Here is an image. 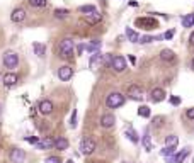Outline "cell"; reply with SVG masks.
<instances>
[{"instance_id": "44", "label": "cell", "mask_w": 194, "mask_h": 163, "mask_svg": "<svg viewBox=\"0 0 194 163\" xmlns=\"http://www.w3.org/2000/svg\"><path fill=\"white\" fill-rule=\"evenodd\" d=\"M191 66H192V70H194V58H192V61H191Z\"/></svg>"}, {"instance_id": "5", "label": "cell", "mask_w": 194, "mask_h": 163, "mask_svg": "<svg viewBox=\"0 0 194 163\" xmlns=\"http://www.w3.org/2000/svg\"><path fill=\"white\" fill-rule=\"evenodd\" d=\"M111 68H113L116 73H123L126 70V58L125 56H121V54L114 56L113 61H111Z\"/></svg>"}, {"instance_id": "8", "label": "cell", "mask_w": 194, "mask_h": 163, "mask_svg": "<svg viewBox=\"0 0 194 163\" xmlns=\"http://www.w3.org/2000/svg\"><path fill=\"white\" fill-rule=\"evenodd\" d=\"M72 76H73V68L70 65H63L58 68V78L61 80V82H68Z\"/></svg>"}, {"instance_id": "1", "label": "cell", "mask_w": 194, "mask_h": 163, "mask_svg": "<svg viewBox=\"0 0 194 163\" xmlns=\"http://www.w3.org/2000/svg\"><path fill=\"white\" fill-rule=\"evenodd\" d=\"M125 102H126V97L123 94H119V92H111L106 99V105L109 109H117L125 104Z\"/></svg>"}, {"instance_id": "18", "label": "cell", "mask_w": 194, "mask_h": 163, "mask_svg": "<svg viewBox=\"0 0 194 163\" xmlns=\"http://www.w3.org/2000/svg\"><path fill=\"white\" fill-rule=\"evenodd\" d=\"M70 143L66 138H63V136H60V138L55 139V148L58 149V151H65V149H68Z\"/></svg>"}, {"instance_id": "26", "label": "cell", "mask_w": 194, "mask_h": 163, "mask_svg": "<svg viewBox=\"0 0 194 163\" xmlns=\"http://www.w3.org/2000/svg\"><path fill=\"white\" fill-rule=\"evenodd\" d=\"M194 25V14H187L182 17V27H192Z\"/></svg>"}, {"instance_id": "11", "label": "cell", "mask_w": 194, "mask_h": 163, "mask_svg": "<svg viewBox=\"0 0 194 163\" xmlns=\"http://www.w3.org/2000/svg\"><path fill=\"white\" fill-rule=\"evenodd\" d=\"M38 109H39V112L44 114V116H48V114L53 112V102L48 100V99H43V100L39 102V105H38Z\"/></svg>"}, {"instance_id": "27", "label": "cell", "mask_w": 194, "mask_h": 163, "mask_svg": "<svg viewBox=\"0 0 194 163\" xmlns=\"http://www.w3.org/2000/svg\"><path fill=\"white\" fill-rule=\"evenodd\" d=\"M78 12H80V14L89 15V14H94V12H97V9H95L94 5H82V7H78Z\"/></svg>"}, {"instance_id": "37", "label": "cell", "mask_w": 194, "mask_h": 163, "mask_svg": "<svg viewBox=\"0 0 194 163\" xmlns=\"http://www.w3.org/2000/svg\"><path fill=\"white\" fill-rule=\"evenodd\" d=\"M174 37V29H168L167 33L164 34V39H172Z\"/></svg>"}, {"instance_id": "4", "label": "cell", "mask_w": 194, "mask_h": 163, "mask_svg": "<svg viewBox=\"0 0 194 163\" xmlns=\"http://www.w3.org/2000/svg\"><path fill=\"white\" fill-rule=\"evenodd\" d=\"M19 65V56L15 51L9 49L4 53V66L5 68H15V66Z\"/></svg>"}, {"instance_id": "34", "label": "cell", "mask_w": 194, "mask_h": 163, "mask_svg": "<svg viewBox=\"0 0 194 163\" xmlns=\"http://www.w3.org/2000/svg\"><path fill=\"white\" fill-rule=\"evenodd\" d=\"M70 126L72 127H77V111H72V117H70Z\"/></svg>"}, {"instance_id": "36", "label": "cell", "mask_w": 194, "mask_h": 163, "mask_svg": "<svg viewBox=\"0 0 194 163\" xmlns=\"http://www.w3.org/2000/svg\"><path fill=\"white\" fill-rule=\"evenodd\" d=\"M186 116H187V119H192L194 121V107L187 109V111H186Z\"/></svg>"}, {"instance_id": "45", "label": "cell", "mask_w": 194, "mask_h": 163, "mask_svg": "<svg viewBox=\"0 0 194 163\" xmlns=\"http://www.w3.org/2000/svg\"><path fill=\"white\" fill-rule=\"evenodd\" d=\"M66 163H73V160H66Z\"/></svg>"}, {"instance_id": "17", "label": "cell", "mask_w": 194, "mask_h": 163, "mask_svg": "<svg viewBox=\"0 0 194 163\" xmlns=\"http://www.w3.org/2000/svg\"><path fill=\"white\" fill-rule=\"evenodd\" d=\"M160 60L162 61H167V63H172L176 60V53L172 49H162L160 51Z\"/></svg>"}, {"instance_id": "32", "label": "cell", "mask_w": 194, "mask_h": 163, "mask_svg": "<svg viewBox=\"0 0 194 163\" xmlns=\"http://www.w3.org/2000/svg\"><path fill=\"white\" fill-rule=\"evenodd\" d=\"M29 4L36 9H43V7H46L48 0H29Z\"/></svg>"}, {"instance_id": "31", "label": "cell", "mask_w": 194, "mask_h": 163, "mask_svg": "<svg viewBox=\"0 0 194 163\" xmlns=\"http://www.w3.org/2000/svg\"><path fill=\"white\" fill-rule=\"evenodd\" d=\"M99 48H101V41H99V39H95V41H92V43L87 46V49L90 51L92 54H94V53H97V49H99Z\"/></svg>"}, {"instance_id": "29", "label": "cell", "mask_w": 194, "mask_h": 163, "mask_svg": "<svg viewBox=\"0 0 194 163\" xmlns=\"http://www.w3.org/2000/svg\"><path fill=\"white\" fill-rule=\"evenodd\" d=\"M150 107H148V105H141V107L138 109V116L140 117H145V119H148V117H150Z\"/></svg>"}, {"instance_id": "13", "label": "cell", "mask_w": 194, "mask_h": 163, "mask_svg": "<svg viewBox=\"0 0 194 163\" xmlns=\"http://www.w3.org/2000/svg\"><path fill=\"white\" fill-rule=\"evenodd\" d=\"M114 122H116V117H114V114H104V116L101 117V126H102L104 129H109V127H113Z\"/></svg>"}, {"instance_id": "35", "label": "cell", "mask_w": 194, "mask_h": 163, "mask_svg": "<svg viewBox=\"0 0 194 163\" xmlns=\"http://www.w3.org/2000/svg\"><path fill=\"white\" fill-rule=\"evenodd\" d=\"M46 163H61V160H60L58 156H48Z\"/></svg>"}, {"instance_id": "28", "label": "cell", "mask_w": 194, "mask_h": 163, "mask_svg": "<svg viewBox=\"0 0 194 163\" xmlns=\"http://www.w3.org/2000/svg\"><path fill=\"white\" fill-rule=\"evenodd\" d=\"M53 14H55V17L56 19H60V21H61V19H66L68 17V9H55V12H53Z\"/></svg>"}, {"instance_id": "3", "label": "cell", "mask_w": 194, "mask_h": 163, "mask_svg": "<svg viewBox=\"0 0 194 163\" xmlns=\"http://www.w3.org/2000/svg\"><path fill=\"white\" fill-rule=\"evenodd\" d=\"M94 151H95V141H94V138L85 136V138L82 139V143H80V153H82V155H85V156H89V155H92Z\"/></svg>"}, {"instance_id": "38", "label": "cell", "mask_w": 194, "mask_h": 163, "mask_svg": "<svg viewBox=\"0 0 194 163\" xmlns=\"http://www.w3.org/2000/svg\"><path fill=\"white\" fill-rule=\"evenodd\" d=\"M170 104L172 105H179L180 104V97H170Z\"/></svg>"}, {"instance_id": "25", "label": "cell", "mask_w": 194, "mask_h": 163, "mask_svg": "<svg viewBox=\"0 0 194 163\" xmlns=\"http://www.w3.org/2000/svg\"><path fill=\"white\" fill-rule=\"evenodd\" d=\"M33 48H34V53L39 56V58H44V53H46V46H44L43 43H34L33 44Z\"/></svg>"}, {"instance_id": "20", "label": "cell", "mask_w": 194, "mask_h": 163, "mask_svg": "<svg viewBox=\"0 0 194 163\" xmlns=\"http://www.w3.org/2000/svg\"><path fill=\"white\" fill-rule=\"evenodd\" d=\"M141 143H143V148L147 149V151H152V136L148 133V129H145V133H143Z\"/></svg>"}, {"instance_id": "19", "label": "cell", "mask_w": 194, "mask_h": 163, "mask_svg": "<svg viewBox=\"0 0 194 163\" xmlns=\"http://www.w3.org/2000/svg\"><path fill=\"white\" fill-rule=\"evenodd\" d=\"M189 153H191V148H184V149H180L179 153H176V155L172 156L174 158V163H182L184 160L189 156Z\"/></svg>"}, {"instance_id": "10", "label": "cell", "mask_w": 194, "mask_h": 163, "mask_svg": "<svg viewBox=\"0 0 194 163\" xmlns=\"http://www.w3.org/2000/svg\"><path fill=\"white\" fill-rule=\"evenodd\" d=\"M104 58H106V54H102V53H99V51H97V53H94L90 56V60H89V68H97V66H101L104 63Z\"/></svg>"}, {"instance_id": "41", "label": "cell", "mask_w": 194, "mask_h": 163, "mask_svg": "<svg viewBox=\"0 0 194 163\" xmlns=\"http://www.w3.org/2000/svg\"><path fill=\"white\" fill-rule=\"evenodd\" d=\"M27 143H33V145H36L38 141H39V138H24Z\"/></svg>"}, {"instance_id": "33", "label": "cell", "mask_w": 194, "mask_h": 163, "mask_svg": "<svg viewBox=\"0 0 194 163\" xmlns=\"http://www.w3.org/2000/svg\"><path fill=\"white\" fill-rule=\"evenodd\" d=\"M160 155L167 156V158H168V156H174V155H176V148H168V146H165V148L160 151Z\"/></svg>"}, {"instance_id": "12", "label": "cell", "mask_w": 194, "mask_h": 163, "mask_svg": "<svg viewBox=\"0 0 194 163\" xmlns=\"http://www.w3.org/2000/svg\"><path fill=\"white\" fill-rule=\"evenodd\" d=\"M165 99V92L164 88H153V90L150 92V100L153 102V104H158V102H162Z\"/></svg>"}, {"instance_id": "42", "label": "cell", "mask_w": 194, "mask_h": 163, "mask_svg": "<svg viewBox=\"0 0 194 163\" xmlns=\"http://www.w3.org/2000/svg\"><path fill=\"white\" fill-rule=\"evenodd\" d=\"M189 43H191V46H194V33H191V36H189Z\"/></svg>"}, {"instance_id": "9", "label": "cell", "mask_w": 194, "mask_h": 163, "mask_svg": "<svg viewBox=\"0 0 194 163\" xmlns=\"http://www.w3.org/2000/svg\"><path fill=\"white\" fill-rule=\"evenodd\" d=\"M26 160V151L21 148H12L10 149V161L12 163H24Z\"/></svg>"}, {"instance_id": "21", "label": "cell", "mask_w": 194, "mask_h": 163, "mask_svg": "<svg viewBox=\"0 0 194 163\" xmlns=\"http://www.w3.org/2000/svg\"><path fill=\"white\" fill-rule=\"evenodd\" d=\"M177 145H179V138H177L176 134H168L167 138H165V146H168V148H177Z\"/></svg>"}, {"instance_id": "7", "label": "cell", "mask_w": 194, "mask_h": 163, "mask_svg": "<svg viewBox=\"0 0 194 163\" xmlns=\"http://www.w3.org/2000/svg\"><path fill=\"white\" fill-rule=\"evenodd\" d=\"M128 97L131 99V100H136V102H141L143 100V88L140 87V85H129L128 88Z\"/></svg>"}, {"instance_id": "14", "label": "cell", "mask_w": 194, "mask_h": 163, "mask_svg": "<svg viewBox=\"0 0 194 163\" xmlns=\"http://www.w3.org/2000/svg\"><path fill=\"white\" fill-rule=\"evenodd\" d=\"M24 19H26V10H24V9L17 7V9L12 10V14H10V21L12 22H22Z\"/></svg>"}, {"instance_id": "30", "label": "cell", "mask_w": 194, "mask_h": 163, "mask_svg": "<svg viewBox=\"0 0 194 163\" xmlns=\"http://www.w3.org/2000/svg\"><path fill=\"white\" fill-rule=\"evenodd\" d=\"M160 39H164V36H157V37H153V36H141L140 37V43L147 44V43H152V41H160Z\"/></svg>"}, {"instance_id": "23", "label": "cell", "mask_w": 194, "mask_h": 163, "mask_svg": "<svg viewBox=\"0 0 194 163\" xmlns=\"http://www.w3.org/2000/svg\"><path fill=\"white\" fill-rule=\"evenodd\" d=\"M85 21H87L89 24H99V22L102 21V15H101L99 12H94V14L85 15Z\"/></svg>"}, {"instance_id": "6", "label": "cell", "mask_w": 194, "mask_h": 163, "mask_svg": "<svg viewBox=\"0 0 194 163\" xmlns=\"http://www.w3.org/2000/svg\"><path fill=\"white\" fill-rule=\"evenodd\" d=\"M136 25L141 29H155V27H158V22L152 17H140L136 19Z\"/></svg>"}, {"instance_id": "16", "label": "cell", "mask_w": 194, "mask_h": 163, "mask_svg": "<svg viewBox=\"0 0 194 163\" xmlns=\"http://www.w3.org/2000/svg\"><path fill=\"white\" fill-rule=\"evenodd\" d=\"M51 146H55V139L53 138H43L36 143V148L38 149H49Z\"/></svg>"}, {"instance_id": "22", "label": "cell", "mask_w": 194, "mask_h": 163, "mask_svg": "<svg viewBox=\"0 0 194 163\" xmlns=\"http://www.w3.org/2000/svg\"><path fill=\"white\" fill-rule=\"evenodd\" d=\"M125 134H126V138H128V139H129V141H131V143H135V145H136V143L140 141V136H138V133H136V131L133 129V127H128Z\"/></svg>"}, {"instance_id": "39", "label": "cell", "mask_w": 194, "mask_h": 163, "mask_svg": "<svg viewBox=\"0 0 194 163\" xmlns=\"http://www.w3.org/2000/svg\"><path fill=\"white\" fill-rule=\"evenodd\" d=\"M85 49H87V46H85V44H78V46H77V53L78 54H82Z\"/></svg>"}, {"instance_id": "15", "label": "cell", "mask_w": 194, "mask_h": 163, "mask_svg": "<svg viewBox=\"0 0 194 163\" xmlns=\"http://www.w3.org/2000/svg\"><path fill=\"white\" fill-rule=\"evenodd\" d=\"M2 82H4L5 87H14L15 83L19 82V76L15 75V73H7V75H4V78H2Z\"/></svg>"}, {"instance_id": "24", "label": "cell", "mask_w": 194, "mask_h": 163, "mask_svg": "<svg viewBox=\"0 0 194 163\" xmlns=\"http://www.w3.org/2000/svg\"><path fill=\"white\" fill-rule=\"evenodd\" d=\"M126 37H128L131 43H140V36L136 31H133L131 27H126Z\"/></svg>"}, {"instance_id": "46", "label": "cell", "mask_w": 194, "mask_h": 163, "mask_svg": "<svg viewBox=\"0 0 194 163\" xmlns=\"http://www.w3.org/2000/svg\"><path fill=\"white\" fill-rule=\"evenodd\" d=\"M0 114H2V104H0Z\"/></svg>"}, {"instance_id": "40", "label": "cell", "mask_w": 194, "mask_h": 163, "mask_svg": "<svg viewBox=\"0 0 194 163\" xmlns=\"http://www.w3.org/2000/svg\"><path fill=\"white\" fill-rule=\"evenodd\" d=\"M162 121H164V117H155V119H153V126H160V124H162Z\"/></svg>"}, {"instance_id": "2", "label": "cell", "mask_w": 194, "mask_h": 163, "mask_svg": "<svg viewBox=\"0 0 194 163\" xmlns=\"http://www.w3.org/2000/svg\"><path fill=\"white\" fill-rule=\"evenodd\" d=\"M58 53L61 58H68L72 56L73 53V41L70 39V37H65V39L60 41V46H58Z\"/></svg>"}, {"instance_id": "43", "label": "cell", "mask_w": 194, "mask_h": 163, "mask_svg": "<svg viewBox=\"0 0 194 163\" xmlns=\"http://www.w3.org/2000/svg\"><path fill=\"white\" fill-rule=\"evenodd\" d=\"M128 60H129V61L133 63V65H135V63H136V58H135V56H133V54H129V56H128Z\"/></svg>"}]
</instances>
